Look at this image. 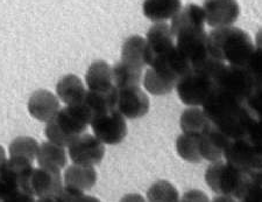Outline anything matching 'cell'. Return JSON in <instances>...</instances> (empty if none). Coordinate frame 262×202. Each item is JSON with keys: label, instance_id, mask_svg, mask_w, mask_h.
I'll return each mask as SVG.
<instances>
[{"label": "cell", "instance_id": "1", "mask_svg": "<svg viewBox=\"0 0 262 202\" xmlns=\"http://www.w3.org/2000/svg\"><path fill=\"white\" fill-rule=\"evenodd\" d=\"M202 107L214 128L231 140L246 138L254 117L243 100L214 89Z\"/></svg>", "mask_w": 262, "mask_h": 202}, {"label": "cell", "instance_id": "2", "mask_svg": "<svg viewBox=\"0 0 262 202\" xmlns=\"http://www.w3.org/2000/svg\"><path fill=\"white\" fill-rule=\"evenodd\" d=\"M210 55L225 65L246 66L255 46L247 32L238 27L214 28L208 34Z\"/></svg>", "mask_w": 262, "mask_h": 202}, {"label": "cell", "instance_id": "3", "mask_svg": "<svg viewBox=\"0 0 262 202\" xmlns=\"http://www.w3.org/2000/svg\"><path fill=\"white\" fill-rule=\"evenodd\" d=\"M90 122L91 117L83 103L67 105L46 123L45 136L50 143L68 147L76 138L82 136Z\"/></svg>", "mask_w": 262, "mask_h": 202}, {"label": "cell", "instance_id": "4", "mask_svg": "<svg viewBox=\"0 0 262 202\" xmlns=\"http://www.w3.org/2000/svg\"><path fill=\"white\" fill-rule=\"evenodd\" d=\"M177 96L181 102L190 107L204 104L215 89L214 79L202 69H190L176 83Z\"/></svg>", "mask_w": 262, "mask_h": 202}, {"label": "cell", "instance_id": "5", "mask_svg": "<svg viewBox=\"0 0 262 202\" xmlns=\"http://www.w3.org/2000/svg\"><path fill=\"white\" fill-rule=\"evenodd\" d=\"M245 176L242 171L232 166L229 163L215 161L206 168L204 178L211 191L218 195L236 197L243 186Z\"/></svg>", "mask_w": 262, "mask_h": 202}, {"label": "cell", "instance_id": "6", "mask_svg": "<svg viewBox=\"0 0 262 202\" xmlns=\"http://www.w3.org/2000/svg\"><path fill=\"white\" fill-rule=\"evenodd\" d=\"M215 89L246 102L255 87V81L245 67L224 65L214 76Z\"/></svg>", "mask_w": 262, "mask_h": 202}, {"label": "cell", "instance_id": "7", "mask_svg": "<svg viewBox=\"0 0 262 202\" xmlns=\"http://www.w3.org/2000/svg\"><path fill=\"white\" fill-rule=\"evenodd\" d=\"M179 52L189 62L191 69L198 68L211 57L208 34L204 28H192L174 35Z\"/></svg>", "mask_w": 262, "mask_h": 202}, {"label": "cell", "instance_id": "8", "mask_svg": "<svg viewBox=\"0 0 262 202\" xmlns=\"http://www.w3.org/2000/svg\"><path fill=\"white\" fill-rule=\"evenodd\" d=\"M224 158L244 174L262 173V151L255 149L246 138L232 140Z\"/></svg>", "mask_w": 262, "mask_h": 202}, {"label": "cell", "instance_id": "9", "mask_svg": "<svg viewBox=\"0 0 262 202\" xmlns=\"http://www.w3.org/2000/svg\"><path fill=\"white\" fill-rule=\"evenodd\" d=\"M96 138L107 145H117L127 136L128 129L126 118L116 110L94 117L90 122Z\"/></svg>", "mask_w": 262, "mask_h": 202}, {"label": "cell", "instance_id": "10", "mask_svg": "<svg viewBox=\"0 0 262 202\" xmlns=\"http://www.w3.org/2000/svg\"><path fill=\"white\" fill-rule=\"evenodd\" d=\"M68 154L76 165L95 166L104 159L105 146L92 134L83 133L68 146Z\"/></svg>", "mask_w": 262, "mask_h": 202}, {"label": "cell", "instance_id": "11", "mask_svg": "<svg viewBox=\"0 0 262 202\" xmlns=\"http://www.w3.org/2000/svg\"><path fill=\"white\" fill-rule=\"evenodd\" d=\"M64 187L61 171L45 167H34L29 176L27 192L35 199L57 196Z\"/></svg>", "mask_w": 262, "mask_h": 202}, {"label": "cell", "instance_id": "12", "mask_svg": "<svg viewBox=\"0 0 262 202\" xmlns=\"http://www.w3.org/2000/svg\"><path fill=\"white\" fill-rule=\"evenodd\" d=\"M118 90L117 111L127 119H138L146 116L149 111L150 103L146 92L139 86L122 88Z\"/></svg>", "mask_w": 262, "mask_h": 202}, {"label": "cell", "instance_id": "13", "mask_svg": "<svg viewBox=\"0 0 262 202\" xmlns=\"http://www.w3.org/2000/svg\"><path fill=\"white\" fill-rule=\"evenodd\" d=\"M205 21L214 28L232 26L240 15L236 0H204L203 3Z\"/></svg>", "mask_w": 262, "mask_h": 202}, {"label": "cell", "instance_id": "14", "mask_svg": "<svg viewBox=\"0 0 262 202\" xmlns=\"http://www.w3.org/2000/svg\"><path fill=\"white\" fill-rule=\"evenodd\" d=\"M27 109L34 119L47 123L60 110V99L52 91L39 89L34 91L28 99Z\"/></svg>", "mask_w": 262, "mask_h": 202}, {"label": "cell", "instance_id": "15", "mask_svg": "<svg viewBox=\"0 0 262 202\" xmlns=\"http://www.w3.org/2000/svg\"><path fill=\"white\" fill-rule=\"evenodd\" d=\"M232 140L211 123L209 129L200 136V153L202 159L215 163L224 157V153Z\"/></svg>", "mask_w": 262, "mask_h": 202}, {"label": "cell", "instance_id": "16", "mask_svg": "<svg viewBox=\"0 0 262 202\" xmlns=\"http://www.w3.org/2000/svg\"><path fill=\"white\" fill-rule=\"evenodd\" d=\"M64 187L76 192L85 193L97 183V172L94 166L73 165L68 166L63 175Z\"/></svg>", "mask_w": 262, "mask_h": 202}, {"label": "cell", "instance_id": "17", "mask_svg": "<svg viewBox=\"0 0 262 202\" xmlns=\"http://www.w3.org/2000/svg\"><path fill=\"white\" fill-rule=\"evenodd\" d=\"M118 98V90L113 87L111 90L103 92L86 91L85 98L83 100V105L90 115L91 119L99 115H104L112 110H116Z\"/></svg>", "mask_w": 262, "mask_h": 202}, {"label": "cell", "instance_id": "18", "mask_svg": "<svg viewBox=\"0 0 262 202\" xmlns=\"http://www.w3.org/2000/svg\"><path fill=\"white\" fill-rule=\"evenodd\" d=\"M85 83L89 91L103 92L111 90L115 87L112 81L111 66L103 60L92 62L86 71Z\"/></svg>", "mask_w": 262, "mask_h": 202}, {"label": "cell", "instance_id": "19", "mask_svg": "<svg viewBox=\"0 0 262 202\" xmlns=\"http://www.w3.org/2000/svg\"><path fill=\"white\" fill-rule=\"evenodd\" d=\"M86 91L82 79L73 74L63 76L56 84L57 97L67 105L82 104Z\"/></svg>", "mask_w": 262, "mask_h": 202}, {"label": "cell", "instance_id": "20", "mask_svg": "<svg viewBox=\"0 0 262 202\" xmlns=\"http://www.w3.org/2000/svg\"><path fill=\"white\" fill-rule=\"evenodd\" d=\"M205 15L201 6L196 4H189L177 13L171 21L172 35L192 28H204Z\"/></svg>", "mask_w": 262, "mask_h": 202}, {"label": "cell", "instance_id": "21", "mask_svg": "<svg viewBox=\"0 0 262 202\" xmlns=\"http://www.w3.org/2000/svg\"><path fill=\"white\" fill-rule=\"evenodd\" d=\"M143 14L154 23L172 19L182 10L181 0H145Z\"/></svg>", "mask_w": 262, "mask_h": 202}, {"label": "cell", "instance_id": "22", "mask_svg": "<svg viewBox=\"0 0 262 202\" xmlns=\"http://www.w3.org/2000/svg\"><path fill=\"white\" fill-rule=\"evenodd\" d=\"M137 68L147 66V41L139 35L129 36L121 47V60Z\"/></svg>", "mask_w": 262, "mask_h": 202}, {"label": "cell", "instance_id": "23", "mask_svg": "<svg viewBox=\"0 0 262 202\" xmlns=\"http://www.w3.org/2000/svg\"><path fill=\"white\" fill-rule=\"evenodd\" d=\"M36 160L40 167L61 171L62 168L66 167L68 161L66 147L50 142L42 143L39 147Z\"/></svg>", "mask_w": 262, "mask_h": 202}, {"label": "cell", "instance_id": "24", "mask_svg": "<svg viewBox=\"0 0 262 202\" xmlns=\"http://www.w3.org/2000/svg\"><path fill=\"white\" fill-rule=\"evenodd\" d=\"M211 125V122L202 109L196 107L185 109L182 112L180 118L181 130L184 134H191V136H201L205 132Z\"/></svg>", "mask_w": 262, "mask_h": 202}, {"label": "cell", "instance_id": "25", "mask_svg": "<svg viewBox=\"0 0 262 202\" xmlns=\"http://www.w3.org/2000/svg\"><path fill=\"white\" fill-rule=\"evenodd\" d=\"M142 78V69L122 61L117 62L112 68V81L117 89L139 86Z\"/></svg>", "mask_w": 262, "mask_h": 202}, {"label": "cell", "instance_id": "26", "mask_svg": "<svg viewBox=\"0 0 262 202\" xmlns=\"http://www.w3.org/2000/svg\"><path fill=\"white\" fill-rule=\"evenodd\" d=\"M40 144L33 137H18L8 145L10 158H20L33 163L36 160Z\"/></svg>", "mask_w": 262, "mask_h": 202}, {"label": "cell", "instance_id": "27", "mask_svg": "<svg viewBox=\"0 0 262 202\" xmlns=\"http://www.w3.org/2000/svg\"><path fill=\"white\" fill-rule=\"evenodd\" d=\"M176 152L183 160L188 163H201L203 159L200 153V136L182 133L177 137Z\"/></svg>", "mask_w": 262, "mask_h": 202}, {"label": "cell", "instance_id": "28", "mask_svg": "<svg viewBox=\"0 0 262 202\" xmlns=\"http://www.w3.org/2000/svg\"><path fill=\"white\" fill-rule=\"evenodd\" d=\"M235 200L238 202H262V173L246 174Z\"/></svg>", "mask_w": 262, "mask_h": 202}, {"label": "cell", "instance_id": "29", "mask_svg": "<svg viewBox=\"0 0 262 202\" xmlns=\"http://www.w3.org/2000/svg\"><path fill=\"white\" fill-rule=\"evenodd\" d=\"M148 202H180L177 188L167 180L155 181L147 191Z\"/></svg>", "mask_w": 262, "mask_h": 202}, {"label": "cell", "instance_id": "30", "mask_svg": "<svg viewBox=\"0 0 262 202\" xmlns=\"http://www.w3.org/2000/svg\"><path fill=\"white\" fill-rule=\"evenodd\" d=\"M143 86H145L146 90L148 92H150L151 95L163 96L170 94V92L175 89L176 83L162 77L161 75L156 74L153 69L149 68L145 74Z\"/></svg>", "mask_w": 262, "mask_h": 202}, {"label": "cell", "instance_id": "31", "mask_svg": "<svg viewBox=\"0 0 262 202\" xmlns=\"http://www.w3.org/2000/svg\"><path fill=\"white\" fill-rule=\"evenodd\" d=\"M245 103L255 119H262V83H255L254 89Z\"/></svg>", "mask_w": 262, "mask_h": 202}, {"label": "cell", "instance_id": "32", "mask_svg": "<svg viewBox=\"0 0 262 202\" xmlns=\"http://www.w3.org/2000/svg\"><path fill=\"white\" fill-rule=\"evenodd\" d=\"M245 68L248 70L255 83H262V48L255 47Z\"/></svg>", "mask_w": 262, "mask_h": 202}, {"label": "cell", "instance_id": "33", "mask_svg": "<svg viewBox=\"0 0 262 202\" xmlns=\"http://www.w3.org/2000/svg\"><path fill=\"white\" fill-rule=\"evenodd\" d=\"M56 197L58 202H100L95 196L86 195L85 193L76 192L67 187H63L62 192Z\"/></svg>", "mask_w": 262, "mask_h": 202}, {"label": "cell", "instance_id": "34", "mask_svg": "<svg viewBox=\"0 0 262 202\" xmlns=\"http://www.w3.org/2000/svg\"><path fill=\"white\" fill-rule=\"evenodd\" d=\"M246 139L255 149L262 151V119H253L248 129Z\"/></svg>", "mask_w": 262, "mask_h": 202}, {"label": "cell", "instance_id": "35", "mask_svg": "<svg viewBox=\"0 0 262 202\" xmlns=\"http://www.w3.org/2000/svg\"><path fill=\"white\" fill-rule=\"evenodd\" d=\"M180 202H210V199L201 189H190L182 195Z\"/></svg>", "mask_w": 262, "mask_h": 202}, {"label": "cell", "instance_id": "36", "mask_svg": "<svg viewBox=\"0 0 262 202\" xmlns=\"http://www.w3.org/2000/svg\"><path fill=\"white\" fill-rule=\"evenodd\" d=\"M35 201H36L35 197L29 194V193L19 192L16 193V194L12 195L11 197H8L5 202H35Z\"/></svg>", "mask_w": 262, "mask_h": 202}, {"label": "cell", "instance_id": "37", "mask_svg": "<svg viewBox=\"0 0 262 202\" xmlns=\"http://www.w3.org/2000/svg\"><path fill=\"white\" fill-rule=\"evenodd\" d=\"M119 202H147L145 197L142 195L138 194V193H130V194H126L120 199Z\"/></svg>", "mask_w": 262, "mask_h": 202}, {"label": "cell", "instance_id": "38", "mask_svg": "<svg viewBox=\"0 0 262 202\" xmlns=\"http://www.w3.org/2000/svg\"><path fill=\"white\" fill-rule=\"evenodd\" d=\"M212 202H238L234 197L226 196V195H218L212 200Z\"/></svg>", "mask_w": 262, "mask_h": 202}, {"label": "cell", "instance_id": "39", "mask_svg": "<svg viewBox=\"0 0 262 202\" xmlns=\"http://www.w3.org/2000/svg\"><path fill=\"white\" fill-rule=\"evenodd\" d=\"M7 160V157H6V152H5V149L0 145V167L4 165V163Z\"/></svg>", "mask_w": 262, "mask_h": 202}, {"label": "cell", "instance_id": "40", "mask_svg": "<svg viewBox=\"0 0 262 202\" xmlns=\"http://www.w3.org/2000/svg\"><path fill=\"white\" fill-rule=\"evenodd\" d=\"M255 44H256L255 47L262 48V29H260V31L257 32L256 37H255Z\"/></svg>", "mask_w": 262, "mask_h": 202}]
</instances>
